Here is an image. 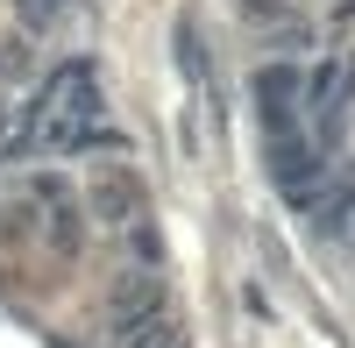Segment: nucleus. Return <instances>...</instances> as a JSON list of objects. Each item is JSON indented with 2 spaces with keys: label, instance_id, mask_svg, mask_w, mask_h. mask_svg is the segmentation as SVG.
<instances>
[{
  "label": "nucleus",
  "instance_id": "1",
  "mask_svg": "<svg viewBox=\"0 0 355 348\" xmlns=\"http://www.w3.org/2000/svg\"><path fill=\"white\" fill-rule=\"evenodd\" d=\"M21 135H28V150H50V157L93 150V142H100V85H93V64H57L43 78V93L21 107Z\"/></svg>",
  "mask_w": 355,
  "mask_h": 348
},
{
  "label": "nucleus",
  "instance_id": "2",
  "mask_svg": "<svg viewBox=\"0 0 355 348\" xmlns=\"http://www.w3.org/2000/svg\"><path fill=\"white\" fill-rule=\"evenodd\" d=\"M299 85H306V71H299V64H256L263 135H291V128H306V121H299Z\"/></svg>",
  "mask_w": 355,
  "mask_h": 348
},
{
  "label": "nucleus",
  "instance_id": "3",
  "mask_svg": "<svg viewBox=\"0 0 355 348\" xmlns=\"http://www.w3.org/2000/svg\"><path fill=\"white\" fill-rule=\"evenodd\" d=\"M107 313H114V341H121L128 327L150 320V313H164V277H150V270H121V277H114Z\"/></svg>",
  "mask_w": 355,
  "mask_h": 348
},
{
  "label": "nucleus",
  "instance_id": "4",
  "mask_svg": "<svg viewBox=\"0 0 355 348\" xmlns=\"http://www.w3.org/2000/svg\"><path fill=\"white\" fill-rule=\"evenodd\" d=\"M93 214H100L107 227H128V220H142V185L128 178V171H121V164H114V171H107V178L93 185Z\"/></svg>",
  "mask_w": 355,
  "mask_h": 348
},
{
  "label": "nucleus",
  "instance_id": "5",
  "mask_svg": "<svg viewBox=\"0 0 355 348\" xmlns=\"http://www.w3.org/2000/svg\"><path fill=\"white\" fill-rule=\"evenodd\" d=\"M121 348H185V334H178L171 313H150L142 327H128V334H121Z\"/></svg>",
  "mask_w": 355,
  "mask_h": 348
},
{
  "label": "nucleus",
  "instance_id": "6",
  "mask_svg": "<svg viewBox=\"0 0 355 348\" xmlns=\"http://www.w3.org/2000/svg\"><path fill=\"white\" fill-rule=\"evenodd\" d=\"M57 8H64V0H21V21H28V28H50Z\"/></svg>",
  "mask_w": 355,
  "mask_h": 348
}]
</instances>
